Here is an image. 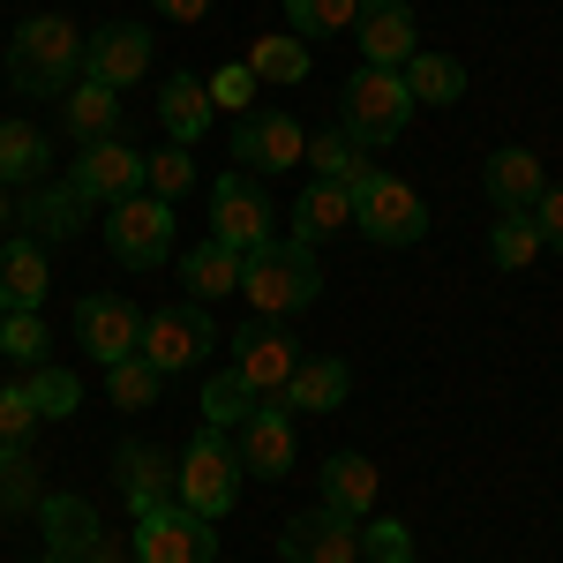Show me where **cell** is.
I'll list each match as a JSON object with an SVG mask.
<instances>
[{
	"instance_id": "1",
	"label": "cell",
	"mask_w": 563,
	"mask_h": 563,
	"mask_svg": "<svg viewBox=\"0 0 563 563\" xmlns=\"http://www.w3.org/2000/svg\"><path fill=\"white\" fill-rule=\"evenodd\" d=\"M8 84L23 98H68L84 84V31L68 15H31L8 38Z\"/></svg>"
},
{
	"instance_id": "2",
	"label": "cell",
	"mask_w": 563,
	"mask_h": 563,
	"mask_svg": "<svg viewBox=\"0 0 563 563\" xmlns=\"http://www.w3.org/2000/svg\"><path fill=\"white\" fill-rule=\"evenodd\" d=\"M241 294L263 308V316H301L323 294V271H316V249L308 241H263L241 256Z\"/></svg>"
},
{
	"instance_id": "3",
	"label": "cell",
	"mask_w": 563,
	"mask_h": 563,
	"mask_svg": "<svg viewBox=\"0 0 563 563\" xmlns=\"http://www.w3.org/2000/svg\"><path fill=\"white\" fill-rule=\"evenodd\" d=\"M406 121H413L406 76L398 68H353L346 98H339V135H353L361 151H376V143H398Z\"/></svg>"
},
{
	"instance_id": "4",
	"label": "cell",
	"mask_w": 563,
	"mask_h": 563,
	"mask_svg": "<svg viewBox=\"0 0 563 563\" xmlns=\"http://www.w3.org/2000/svg\"><path fill=\"white\" fill-rule=\"evenodd\" d=\"M353 225L376 249H413L429 233V203H421V188H406L398 174H368L353 188Z\"/></svg>"
},
{
	"instance_id": "5",
	"label": "cell",
	"mask_w": 563,
	"mask_h": 563,
	"mask_svg": "<svg viewBox=\"0 0 563 563\" xmlns=\"http://www.w3.org/2000/svg\"><path fill=\"white\" fill-rule=\"evenodd\" d=\"M233 496H241V459H233V443H225V429H203L188 451H180V496L174 504H188L196 519H225L233 511Z\"/></svg>"
},
{
	"instance_id": "6",
	"label": "cell",
	"mask_w": 563,
	"mask_h": 563,
	"mask_svg": "<svg viewBox=\"0 0 563 563\" xmlns=\"http://www.w3.org/2000/svg\"><path fill=\"white\" fill-rule=\"evenodd\" d=\"M218 346V323L203 301H174V308H151L143 316V339H135V353L158 368V376H180V368H196L203 353Z\"/></svg>"
},
{
	"instance_id": "7",
	"label": "cell",
	"mask_w": 563,
	"mask_h": 563,
	"mask_svg": "<svg viewBox=\"0 0 563 563\" xmlns=\"http://www.w3.org/2000/svg\"><path fill=\"white\" fill-rule=\"evenodd\" d=\"M106 249H113V263H129V271H158V263L174 256V203H158V196L106 203Z\"/></svg>"
},
{
	"instance_id": "8",
	"label": "cell",
	"mask_w": 563,
	"mask_h": 563,
	"mask_svg": "<svg viewBox=\"0 0 563 563\" xmlns=\"http://www.w3.org/2000/svg\"><path fill=\"white\" fill-rule=\"evenodd\" d=\"M135 563H218L211 519H196L188 504H158L135 519Z\"/></svg>"
},
{
	"instance_id": "9",
	"label": "cell",
	"mask_w": 563,
	"mask_h": 563,
	"mask_svg": "<svg viewBox=\"0 0 563 563\" xmlns=\"http://www.w3.org/2000/svg\"><path fill=\"white\" fill-rule=\"evenodd\" d=\"M308 158V135L294 113H278V106H256V113H241V129H233V166H249V174H301Z\"/></svg>"
},
{
	"instance_id": "10",
	"label": "cell",
	"mask_w": 563,
	"mask_h": 563,
	"mask_svg": "<svg viewBox=\"0 0 563 563\" xmlns=\"http://www.w3.org/2000/svg\"><path fill=\"white\" fill-rule=\"evenodd\" d=\"M211 241L241 249V256L271 241V196H263V180H249L241 166L211 180Z\"/></svg>"
},
{
	"instance_id": "11",
	"label": "cell",
	"mask_w": 563,
	"mask_h": 563,
	"mask_svg": "<svg viewBox=\"0 0 563 563\" xmlns=\"http://www.w3.org/2000/svg\"><path fill=\"white\" fill-rule=\"evenodd\" d=\"M233 459L249 466L256 481H286L301 466V451H294V413L278 406V398H263L256 413L241 421V443H233Z\"/></svg>"
},
{
	"instance_id": "12",
	"label": "cell",
	"mask_w": 563,
	"mask_h": 563,
	"mask_svg": "<svg viewBox=\"0 0 563 563\" xmlns=\"http://www.w3.org/2000/svg\"><path fill=\"white\" fill-rule=\"evenodd\" d=\"M294 368H301V346H294L278 323H249V331L233 339V376L256 390V398H278Z\"/></svg>"
},
{
	"instance_id": "13",
	"label": "cell",
	"mask_w": 563,
	"mask_h": 563,
	"mask_svg": "<svg viewBox=\"0 0 563 563\" xmlns=\"http://www.w3.org/2000/svg\"><path fill=\"white\" fill-rule=\"evenodd\" d=\"M353 31H361V68H406L421 53V31H413L406 0H361Z\"/></svg>"
},
{
	"instance_id": "14",
	"label": "cell",
	"mask_w": 563,
	"mask_h": 563,
	"mask_svg": "<svg viewBox=\"0 0 563 563\" xmlns=\"http://www.w3.org/2000/svg\"><path fill=\"white\" fill-rule=\"evenodd\" d=\"M76 339H84V353L90 361H129L135 353V339H143V308L135 301H121V294H90L84 308H76Z\"/></svg>"
},
{
	"instance_id": "15",
	"label": "cell",
	"mask_w": 563,
	"mask_h": 563,
	"mask_svg": "<svg viewBox=\"0 0 563 563\" xmlns=\"http://www.w3.org/2000/svg\"><path fill=\"white\" fill-rule=\"evenodd\" d=\"M68 180L84 188L90 203H121V196H143V158L129 151V135H106V143H84V158L68 166Z\"/></svg>"
},
{
	"instance_id": "16",
	"label": "cell",
	"mask_w": 563,
	"mask_h": 563,
	"mask_svg": "<svg viewBox=\"0 0 563 563\" xmlns=\"http://www.w3.org/2000/svg\"><path fill=\"white\" fill-rule=\"evenodd\" d=\"M113 481H121V496H129V511H158V504H174L180 496V459H166L158 443H121L113 451Z\"/></svg>"
},
{
	"instance_id": "17",
	"label": "cell",
	"mask_w": 563,
	"mask_h": 563,
	"mask_svg": "<svg viewBox=\"0 0 563 563\" xmlns=\"http://www.w3.org/2000/svg\"><path fill=\"white\" fill-rule=\"evenodd\" d=\"M143 68H151V31L143 23H106L98 38H84V84L129 90Z\"/></svg>"
},
{
	"instance_id": "18",
	"label": "cell",
	"mask_w": 563,
	"mask_h": 563,
	"mask_svg": "<svg viewBox=\"0 0 563 563\" xmlns=\"http://www.w3.org/2000/svg\"><path fill=\"white\" fill-rule=\"evenodd\" d=\"M278 556H286V563H361V526L331 519V511L286 519V526H278Z\"/></svg>"
},
{
	"instance_id": "19",
	"label": "cell",
	"mask_w": 563,
	"mask_h": 563,
	"mask_svg": "<svg viewBox=\"0 0 563 563\" xmlns=\"http://www.w3.org/2000/svg\"><path fill=\"white\" fill-rule=\"evenodd\" d=\"M38 526H45V556L90 563L106 549V526H98V511H90L84 496H38Z\"/></svg>"
},
{
	"instance_id": "20",
	"label": "cell",
	"mask_w": 563,
	"mask_h": 563,
	"mask_svg": "<svg viewBox=\"0 0 563 563\" xmlns=\"http://www.w3.org/2000/svg\"><path fill=\"white\" fill-rule=\"evenodd\" d=\"M23 225H31V241H76V233H84L90 225V196L84 188H76V180H60V188H31V196H23Z\"/></svg>"
},
{
	"instance_id": "21",
	"label": "cell",
	"mask_w": 563,
	"mask_h": 563,
	"mask_svg": "<svg viewBox=\"0 0 563 563\" xmlns=\"http://www.w3.org/2000/svg\"><path fill=\"white\" fill-rule=\"evenodd\" d=\"M481 188H488V203H496V211H533V203H541V188H549V174H541V158H533V151L504 143V151L481 166Z\"/></svg>"
},
{
	"instance_id": "22",
	"label": "cell",
	"mask_w": 563,
	"mask_h": 563,
	"mask_svg": "<svg viewBox=\"0 0 563 563\" xmlns=\"http://www.w3.org/2000/svg\"><path fill=\"white\" fill-rule=\"evenodd\" d=\"M346 390H353V368L323 353V361H301V368L286 376L278 406H286V413H294V406H301V413H339V406H346Z\"/></svg>"
},
{
	"instance_id": "23",
	"label": "cell",
	"mask_w": 563,
	"mask_h": 563,
	"mask_svg": "<svg viewBox=\"0 0 563 563\" xmlns=\"http://www.w3.org/2000/svg\"><path fill=\"white\" fill-rule=\"evenodd\" d=\"M323 511H331V519H353V526L376 511V466H368L361 451H339V459L323 466Z\"/></svg>"
},
{
	"instance_id": "24",
	"label": "cell",
	"mask_w": 563,
	"mask_h": 563,
	"mask_svg": "<svg viewBox=\"0 0 563 563\" xmlns=\"http://www.w3.org/2000/svg\"><path fill=\"white\" fill-rule=\"evenodd\" d=\"M353 225V188H339V180H308L301 203H294V241H339Z\"/></svg>"
},
{
	"instance_id": "25",
	"label": "cell",
	"mask_w": 563,
	"mask_h": 563,
	"mask_svg": "<svg viewBox=\"0 0 563 563\" xmlns=\"http://www.w3.org/2000/svg\"><path fill=\"white\" fill-rule=\"evenodd\" d=\"M158 121H166V135H174L180 151H188V143H196V135H203V129H211V121H218V106H211V84L180 68L174 84L158 90Z\"/></svg>"
},
{
	"instance_id": "26",
	"label": "cell",
	"mask_w": 563,
	"mask_h": 563,
	"mask_svg": "<svg viewBox=\"0 0 563 563\" xmlns=\"http://www.w3.org/2000/svg\"><path fill=\"white\" fill-rule=\"evenodd\" d=\"M45 249L23 233V241H0V308L15 316V308H38L45 301Z\"/></svg>"
},
{
	"instance_id": "27",
	"label": "cell",
	"mask_w": 563,
	"mask_h": 563,
	"mask_svg": "<svg viewBox=\"0 0 563 563\" xmlns=\"http://www.w3.org/2000/svg\"><path fill=\"white\" fill-rule=\"evenodd\" d=\"M60 129L76 135V143H106V135H121V90L76 84L68 98H60Z\"/></svg>"
},
{
	"instance_id": "28",
	"label": "cell",
	"mask_w": 563,
	"mask_h": 563,
	"mask_svg": "<svg viewBox=\"0 0 563 563\" xmlns=\"http://www.w3.org/2000/svg\"><path fill=\"white\" fill-rule=\"evenodd\" d=\"M180 286H188L196 301L241 294V249H225V241H203V249H188V256H180Z\"/></svg>"
},
{
	"instance_id": "29",
	"label": "cell",
	"mask_w": 563,
	"mask_h": 563,
	"mask_svg": "<svg viewBox=\"0 0 563 563\" xmlns=\"http://www.w3.org/2000/svg\"><path fill=\"white\" fill-rule=\"evenodd\" d=\"M45 166H53V143H45V129H31V121H0V188L38 180Z\"/></svg>"
},
{
	"instance_id": "30",
	"label": "cell",
	"mask_w": 563,
	"mask_h": 563,
	"mask_svg": "<svg viewBox=\"0 0 563 563\" xmlns=\"http://www.w3.org/2000/svg\"><path fill=\"white\" fill-rule=\"evenodd\" d=\"M398 76H406V98H413V106H451V98L466 90V68H459L451 53H413Z\"/></svg>"
},
{
	"instance_id": "31",
	"label": "cell",
	"mask_w": 563,
	"mask_h": 563,
	"mask_svg": "<svg viewBox=\"0 0 563 563\" xmlns=\"http://www.w3.org/2000/svg\"><path fill=\"white\" fill-rule=\"evenodd\" d=\"M308 174L316 180H339V188H361V180L376 174V166H361V143H353V135H308V158H301Z\"/></svg>"
},
{
	"instance_id": "32",
	"label": "cell",
	"mask_w": 563,
	"mask_h": 563,
	"mask_svg": "<svg viewBox=\"0 0 563 563\" xmlns=\"http://www.w3.org/2000/svg\"><path fill=\"white\" fill-rule=\"evenodd\" d=\"M249 68H256V84H308V45L294 31H271V38L249 45Z\"/></svg>"
},
{
	"instance_id": "33",
	"label": "cell",
	"mask_w": 563,
	"mask_h": 563,
	"mask_svg": "<svg viewBox=\"0 0 563 563\" xmlns=\"http://www.w3.org/2000/svg\"><path fill=\"white\" fill-rule=\"evenodd\" d=\"M263 398L249 384H241V376H233V368H218L211 384H203V429H241V421H249V413H256Z\"/></svg>"
},
{
	"instance_id": "34",
	"label": "cell",
	"mask_w": 563,
	"mask_h": 563,
	"mask_svg": "<svg viewBox=\"0 0 563 563\" xmlns=\"http://www.w3.org/2000/svg\"><path fill=\"white\" fill-rule=\"evenodd\" d=\"M488 256H496V271H526V263L541 256V225H533V211H504L496 218Z\"/></svg>"
},
{
	"instance_id": "35",
	"label": "cell",
	"mask_w": 563,
	"mask_h": 563,
	"mask_svg": "<svg viewBox=\"0 0 563 563\" xmlns=\"http://www.w3.org/2000/svg\"><path fill=\"white\" fill-rule=\"evenodd\" d=\"M353 15H361V0H286L294 38H339V31H353Z\"/></svg>"
},
{
	"instance_id": "36",
	"label": "cell",
	"mask_w": 563,
	"mask_h": 563,
	"mask_svg": "<svg viewBox=\"0 0 563 563\" xmlns=\"http://www.w3.org/2000/svg\"><path fill=\"white\" fill-rule=\"evenodd\" d=\"M0 353H8V361H23V368H45V353H53V331L38 323V308H15V316L0 323Z\"/></svg>"
},
{
	"instance_id": "37",
	"label": "cell",
	"mask_w": 563,
	"mask_h": 563,
	"mask_svg": "<svg viewBox=\"0 0 563 563\" xmlns=\"http://www.w3.org/2000/svg\"><path fill=\"white\" fill-rule=\"evenodd\" d=\"M196 188V166H188V151L180 143H166L158 158H143V196H158V203H180Z\"/></svg>"
},
{
	"instance_id": "38",
	"label": "cell",
	"mask_w": 563,
	"mask_h": 563,
	"mask_svg": "<svg viewBox=\"0 0 563 563\" xmlns=\"http://www.w3.org/2000/svg\"><path fill=\"white\" fill-rule=\"evenodd\" d=\"M158 384H166V376H158L143 353H129V361H113V368H106V390H113V406H129V413H143V406L158 398Z\"/></svg>"
},
{
	"instance_id": "39",
	"label": "cell",
	"mask_w": 563,
	"mask_h": 563,
	"mask_svg": "<svg viewBox=\"0 0 563 563\" xmlns=\"http://www.w3.org/2000/svg\"><path fill=\"white\" fill-rule=\"evenodd\" d=\"M76 398H84V384H76L68 368H53V361L31 368V406H38L45 421H68V413H76Z\"/></svg>"
},
{
	"instance_id": "40",
	"label": "cell",
	"mask_w": 563,
	"mask_h": 563,
	"mask_svg": "<svg viewBox=\"0 0 563 563\" xmlns=\"http://www.w3.org/2000/svg\"><path fill=\"white\" fill-rule=\"evenodd\" d=\"M38 421H45V413L31 406V384H8V390H0V451H23Z\"/></svg>"
},
{
	"instance_id": "41",
	"label": "cell",
	"mask_w": 563,
	"mask_h": 563,
	"mask_svg": "<svg viewBox=\"0 0 563 563\" xmlns=\"http://www.w3.org/2000/svg\"><path fill=\"white\" fill-rule=\"evenodd\" d=\"M0 504L8 511H23V504L38 511V481H31V459L23 451H0Z\"/></svg>"
},
{
	"instance_id": "42",
	"label": "cell",
	"mask_w": 563,
	"mask_h": 563,
	"mask_svg": "<svg viewBox=\"0 0 563 563\" xmlns=\"http://www.w3.org/2000/svg\"><path fill=\"white\" fill-rule=\"evenodd\" d=\"M211 106H256V68H249V60L218 68L211 76Z\"/></svg>"
},
{
	"instance_id": "43",
	"label": "cell",
	"mask_w": 563,
	"mask_h": 563,
	"mask_svg": "<svg viewBox=\"0 0 563 563\" xmlns=\"http://www.w3.org/2000/svg\"><path fill=\"white\" fill-rule=\"evenodd\" d=\"M533 225H541V249H563V180H549V188H541Z\"/></svg>"
},
{
	"instance_id": "44",
	"label": "cell",
	"mask_w": 563,
	"mask_h": 563,
	"mask_svg": "<svg viewBox=\"0 0 563 563\" xmlns=\"http://www.w3.org/2000/svg\"><path fill=\"white\" fill-rule=\"evenodd\" d=\"M368 549H376V556H398V549H406V526H390V519L361 526V563H368Z\"/></svg>"
},
{
	"instance_id": "45",
	"label": "cell",
	"mask_w": 563,
	"mask_h": 563,
	"mask_svg": "<svg viewBox=\"0 0 563 563\" xmlns=\"http://www.w3.org/2000/svg\"><path fill=\"white\" fill-rule=\"evenodd\" d=\"M158 15H174V23H203L211 15V0H151Z\"/></svg>"
},
{
	"instance_id": "46",
	"label": "cell",
	"mask_w": 563,
	"mask_h": 563,
	"mask_svg": "<svg viewBox=\"0 0 563 563\" xmlns=\"http://www.w3.org/2000/svg\"><path fill=\"white\" fill-rule=\"evenodd\" d=\"M90 563H121V549H113V533H106V549H98V556H90Z\"/></svg>"
},
{
	"instance_id": "47",
	"label": "cell",
	"mask_w": 563,
	"mask_h": 563,
	"mask_svg": "<svg viewBox=\"0 0 563 563\" xmlns=\"http://www.w3.org/2000/svg\"><path fill=\"white\" fill-rule=\"evenodd\" d=\"M384 563H413V549H398V556H384Z\"/></svg>"
},
{
	"instance_id": "48",
	"label": "cell",
	"mask_w": 563,
	"mask_h": 563,
	"mask_svg": "<svg viewBox=\"0 0 563 563\" xmlns=\"http://www.w3.org/2000/svg\"><path fill=\"white\" fill-rule=\"evenodd\" d=\"M0 225H8V188H0Z\"/></svg>"
},
{
	"instance_id": "49",
	"label": "cell",
	"mask_w": 563,
	"mask_h": 563,
	"mask_svg": "<svg viewBox=\"0 0 563 563\" xmlns=\"http://www.w3.org/2000/svg\"><path fill=\"white\" fill-rule=\"evenodd\" d=\"M38 563H68V556H38Z\"/></svg>"
},
{
	"instance_id": "50",
	"label": "cell",
	"mask_w": 563,
	"mask_h": 563,
	"mask_svg": "<svg viewBox=\"0 0 563 563\" xmlns=\"http://www.w3.org/2000/svg\"><path fill=\"white\" fill-rule=\"evenodd\" d=\"M0 323H8V308H0Z\"/></svg>"
}]
</instances>
